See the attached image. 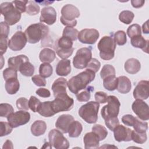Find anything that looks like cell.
<instances>
[{
	"label": "cell",
	"instance_id": "obj_33",
	"mask_svg": "<svg viewBox=\"0 0 149 149\" xmlns=\"http://www.w3.org/2000/svg\"><path fill=\"white\" fill-rule=\"evenodd\" d=\"M134 17V13L130 10H123L122 11L119 15V20L126 24H130L133 20Z\"/></svg>",
	"mask_w": 149,
	"mask_h": 149
},
{
	"label": "cell",
	"instance_id": "obj_3",
	"mask_svg": "<svg viewBox=\"0 0 149 149\" xmlns=\"http://www.w3.org/2000/svg\"><path fill=\"white\" fill-rule=\"evenodd\" d=\"M116 44L112 36H104L98 42L97 47L102 59L108 61L114 57Z\"/></svg>",
	"mask_w": 149,
	"mask_h": 149
},
{
	"label": "cell",
	"instance_id": "obj_28",
	"mask_svg": "<svg viewBox=\"0 0 149 149\" xmlns=\"http://www.w3.org/2000/svg\"><path fill=\"white\" fill-rule=\"evenodd\" d=\"M37 112L44 117H51L55 114L52 107L51 101H45L42 102Z\"/></svg>",
	"mask_w": 149,
	"mask_h": 149
},
{
	"label": "cell",
	"instance_id": "obj_35",
	"mask_svg": "<svg viewBox=\"0 0 149 149\" xmlns=\"http://www.w3.org/2000/svg\"><path fill=\"white\" fill-rule=\"evenodd\" d=\"M92 132L97 135L100 141L104 140L108 135L107 130L104 126L101 125H95L93 126L92 127Z\"/></svg>",
	"mask_w": 149,
	"mask_h": 149
},
{
	"label": "cell",
	"instance_id": "obj_24",
	"mask_svg": "<svg viewBox=\"0 0 149 149\" xmlns=\"http://www.w3.org/2000/svg\"><path fill=\"white\" fill-rule=\"evenodd\" d=\"M29 58L24 55H19L16 56L11 57L8 59V64L9 68H11L16 70H19L20 66L26 62L29 61Z\"/></svg>",
	"mask_w": 149,
	"mask_h": 149
},
{
	"label": "cell",
	"instance_id": "obj_15",
	"mask_svg": "<svg viewBox=\"0 0 149 149\" xmlns=\"http://www.w3.org/2000/svg\"><path fill=\"white\" fill-rule=\"evenodd\" d=\"M148 80L140 81L133 91V97L136 100H144L148 98Z\"/></svg>",
	"mask_w": 149,
	"mask_h": 149
},
{
	"label": "cell",
	"instance_id": "obj_20",
	"mask_svg": "<svg viewBox=\"0 0 149 149\" xmlns=\"http://www.w3.org/2000/svg\"><path fill=\"white\" fill-rule=\"evenodd\" d=\"M68 86V81L66 79L63 77H59L53 83L52 85V90L54 93V97L62 94L67 93H66V87Z\"/></svg>",
	"mask_w": 149,
	"mask_h": 149
},
{
	"label": "cell",
	"instance_id": "obj_29",
	"mask_svg": "<svg viewBox=\"0 0 149 149\" xmlns=\"http://www.w3.org/2000/svg\"><path fill=\"white\" fill-rule=\"evenodd\" d=\"M20 84L17 79L13 78L5 81V89L9 94H15L19 90Z\"/></svg>",
	"mask_w": 149,
	"mask_h": 149
},
{
	"label": "cell",
	"instance_id": "obj_7",
	"mask_svg": "<svg viewBox=\"0 0 149 149\" xmlns=\"http://www.w3.org/2000/svg\"><path fill=\"white\" fill-rule=\"evenodd\" d=\"M108 104L104 106L101 111V115L105 120L108 118L117 117L120 106V103L118 98L114 95L108 96Z\"/></svg>",
	"mask_w": 149,
	"mask_h": 149
},
{
	"label": "cell",
	"instance_id": "obj_32",
	"mask_svg": "<svg viewBox=\"0 0 149 149\" xmlns=\"http://www.w3.org/2000/svg\"><path fill=\"white\" fill-rule=\"evenodd\" d=\"M19 70L23 76L30 77L34 74V66L29 61H27L20 66Z\"/></svg>",
	"mask_w": 149,
	"mask_h": 149
},
{
	"label": "cell",
	"instance_id": "obj_58",
	"mask_svg": "<svg viewBox=\"0 0 149 149\" xmlns=\"http://www.w3.org/2000/svg\"><path fill=\"white\" fill-rule=\"evenodd\" d=\"M1 27V34L0 36H4L6 38L8 37V34L9 33V25H8L6 22H2L0 23Z\"/></svg>",
	"mask_w": 149,
	"mask_h": 149
},
{
	"label": "cell",
	"instance_id": "obj_26",
	"mask_svg": "<svg viewBox=\"0 0 149 149\" xmlns=\"http://www.w3.org/2000/svg\"><path fill=\"white\" fill-rule=\"evenodd\" d=\"M47 125L43 120H36L31 126V132L34 136L44 134L47 130Z\"/></svg>",
	"mask_w": 149,
	"mask_h": 149
},
{
	"label": "cell",
	"instance_id": "obj_12",
	"mask_svg": "<svg viewBox=\"0 0 149 149\" xmlns=\"http://www.w3.org/2000/svg\"><path fill=\"white\" fill-rule=\"evenodd\" d=\"M100 33L95 29H84L79 32L77 38L83 44H93L99 38Z\"/></svg>",
	"mask_w": 149,
	"mask_h": 149
},
{
	"label": "cell",
	"instance_id": "obj_63",
	"mask_svg": "<svg viewBox=\"0 0 149 149\" xmlns=\"http://www.w3.org/2000/svg\"><path fill=\"white\" fill-rule=\"evenodd\" d=\"M143 31L145 34H148L149 33V30H148V20H147L143 24Z\"/></svg>",
	"mask_w": 149,
	"mask_h": 149
},
{
	"label": "cell",
	"instance_id": "obj_11",
	"mask_svg": "<svg viewBox=\"0 0 149 149\" xmlns=\"http://www.w3.org/2000/svg\"><path fill=\"white\" fill-rule=\"evenodd\" d=\"M27 39L24 33L22 31L16 32L8 41V47L13 51L22 49L26 45Z\"/></svg>",
	"mask_w": 149,
	"mask_h": 149
},
{
	"label": "cell",
	"instance_id": "obj_57",
	"mask_svg": "<svg viewBox=\"0 0 149 149\" xmlns=\"http://www.w3.org/2000/svg\"><path fill=\"white\" fill-rule=\"evenodd\" d=\"M0 52L1 55H2L5 54L7 50V48L8 46V38L0 36Z\"/></svg>",
	"mask_w": 149,
	"mask_h": 149
},
{
	"label": "cell",
	"instance_id": "obj_8",
	"mask_svg": "<svg viewBox=\"0 0 149 149\" xmlns=\"http://www.w3.org/2000/svg\"><path fill=\"white\" fill-rule=\"evenodd\" d=\"M91 58L92 52L91 48L84 47L80 48L77 50L73 59V66L76 69H84L86 68Z\"/></svg>",
	"mask_w": 149,
	"mask_h": 149
},
{
	"label": "cell",
	"instance_id": "obj_44",
	"mask_svg": "<svg viewBox=\"0 0 149 149\" xmlns=\"http://www.w3.org/2000/svg\"><path fill=\"white\" fill-rule=\"evenodd\" d=\"M114 39L118 45H123L126 43L127 38L126 33L122 30L116 31L114 34Z\"/></svg>",
	"mask_w": 149,
	"mask_h": 149
},
{
	"label": "cell",
	"instance_id": "obj_38",
	"mask_svg": "<svg viewBox=\"0 0 149 149\" xmlns=\"http://www.w3.org/2000/svg\"><path fill=\"white\" fill-rule=\"evenodd\" d=\"M134 130L139 133H144L148 129V123L146 122H143L136 118L132 126Z\"/></svg>",
	"mask_w": 149,
	"mask_h": 149
},
{
	"label": "cell",
	"instance_id": "obj_51",
	"mask_svg": "<svg viewBox=\"0 0 149 149\" xmlns=\"http://www.w3.org/2000/svg\"><path fill=\"white\" fill-rule=\"evenodd\" d=\"M16 9L21 13L26 11V8L29 1H13L12 2Z\"/></svg>",
	"mask_w": 149,
	"mask_h": 149
},
{
	"label": "cell",
	"instance_id": "obj_42",
	"mask_svg": "<svg viewBox=\"0 0 149 149\" xmlns=\"http://www.w3.org/2000/svg\"><path fill=\"white\" fill-rule=\"evenodd\" d=\"M147 139L146 132L139 133L134 130L132 131V140L137 144H143Z\"/></svg>",
	"mask_w": 149,
	"mask_h": 149
},
{
	"label": "cell",
	"instance_id": "obj_27",
	"mask_svg": "<svg viewBox=\"0 0 149 149\" xmlns=\"http://www.w3.org/2000/svg\"><path fill=\"white\" fill-rule=\"evenodd\" d=\"M56 57L55 52L52 49L45 48L41 51L39 54L40 60L44 63H51Z\"/></svg>",
	"mask_w": 149,
	"mask_h": 149
},
{
	"label": "cell",
	"instance_id": "obj_37",
	"mask_svg": "<svg viewBox=\"0 0 149 149\" xmlns=\"http://www.w3.org/2000/svg\"><path fill=\"white\" fill-rule=\"evenodd\" d=\"M73 46V41L68 37L62 36L57 41V48L68 49H70Z\"/></svg>",
	"mask_w": 149,
	"mask_h": 149
},
{
	"label": "cell",
	"instance_id": "obj_6",
	"mask_svg": "<svg viewBox=\"0 0 149 149\" xmlns=\"http://www.w3.org/2000/svg\"><path fill=\"white\" fill-rule=\"evenodd\" d=\"M51 105L54 112L57 113L71 110L73 107L74 100L67 93L62 94L55 97V99L51 101Z\"/></svg>",
	"mask_w": 149,
	"mask_h": 149
},
{
	"label": "cell",
	"instance_id": "obj_50",
	"mask_svg": "<svg viewBox=\"0 0 149 149\" xmlns=\"http://www.w3.org/2000/svg\"><path fill=\"white\" fill-rule=\"evenodd\" d=\"M101 66V63L95 58H91L88 63L87 64L86 68L87 69H89L95 73H97L100 69Z\"/></svg>",
	"mask_w": 149,
	"mask_h": 149
},
{
	"label": "cell",
	"instance_id": "obj_59",
	"mask_svg": "<svg viewBox=\"0 0 149 149\" xmlns=\"http://www.w3.org/2000/svg\"><path fill=\"white\" fill-rule=\"evenodd\" d=\"M36 93L38 96L42 98H48L51 95L50 91L45 88H40L36 90Z\"/></svg>",
	"mask_w": 149,
	"mask_h": 149
},
{
	"label": "cell",
	"instance_id": "obj_22",
	"mask_svg": "<svg viewBox=\"0 0 149 149\" xmlns=\"http://www.w3.org/2000/svg\"><path fill=\"white\" fill-rule=\"evenodd\" d=\"M131 88V81L127 77L122 76L118 77V85L116 89L118 92L122 94H126L130 91Z\"/></svg>",
	"mask_w": 149,
	"mask_h": 149
},
{
	"label": "cell",
	"instance_id": "obj_10",
	"mask_svg": "<svg viewBox=\"0 0 149 149\" xmlns=\"http://www.w3.org/2000/svg\"><path fill=\"white\" fill-rule=\"evenodd\" d=\"M30 119V113L22 110L13 112L7 117L9 123L13 128L26 124L29 122Z\"/></svg>",
	"mask_w": 149,
	"mask_h": 149
},
{
	"label": "cell",
	"instance_id": "obj_41",
	"mask_svg": "<svg viewBox=\"0 0 149 149\" xmlns=\"http://www.w3.org/2000/svg\"><path fill=\"white\" fill-rule=\"evenodd\" d=\"M78 34L79 31L77 29L70 27H66L63 30L62 36L68 37L72 41H75L77 38Z\"/></svg>",
	"mask_w": 149,
	"mask_h": 149
},
{
	"label": "cell",
	"instance_id": "obj_23",
	"mask_svg": "<svg viewBox=\"0 0 149 149\" xmlns=\"http://www.w3.org/2000/svg\"><path fill=\"white\" fill-rule=\"evenodd\" d=\"M124 68L128 73L134 74L139 72L141 68V64L137 59L130 58L125 62Z\"/></svg>",
	"mask_w": 149,
	"mask_h": 149
},
{
	"label": "cell",
	"instance_id": "obj_14",
	"mask_svg": "<svg viewBox=\"0 0 149 149\" xmlns=\"http://www.w3.org/2000/svg\"><path fill=\"white\" fill-rule=\"evenodd\" d=\"M113 135L116 141L118 142L121 141H129L132 140V130L122 125H117L114 129Z\"/></svg>",
	"mask_w": 149,
	"mask_h": 149
},
{
	"label": "cell",
	"instance_id": "obj_52",
	"mask_svg": "<svg viewBox=\"0 0 149 149\" xmlns=\"http://www.w3.org/2000/svg\"><path fill=\"white\" fill-rule=\"evenodd\" d=\"M73 52V48L68 49H56V54L58 56L62 59H66L70 57Z\"/></svg>",
	"mask_w": 149,
	"mask_h": 149
},
{
	"label": "cell",
	"instance_id": "obj_47",
	"mask_svg": "<svg viewBox=\"0 0 149 149\" xmlns=\"http://www.w3.org/2000/svg\"><path fill=\"white\" fill-rule=\"evenodd\" d=\"M41 102L39 99L35 96H31L29 101V108L33 112H37Z\"/></svg>",
	"mask_w": 149,
	"mask_h": 149
},
{
	"label": "cell",
	"instance_id": "obj_40",
	"mask_svg": "<svg viewBox=\"0 0 149 149\" xmlns=\"http://www.w3.org/2000/svg\"><path fill=\"white\" fill-rule=\"evenodd\" d=\"M115 68L111 65L107 64L102 67L100 72V76L102 79H104L110 76H115Z\"/></svg>",
	"mask_w": 149,
	"mask_h": 149
},
{
	"label": "cell",
	"instance_id": "obj_25",
	"mask_svg": "<svg viewBox=\"0 0 149 149\" xmlns=\"http://www.w3.org/2000/svg\"><path fill=\"white\" fill-rule=\"evenodd\" d=\"M131 44L135 48L141 49L144 52L148 53V40H146L141 36H137L131 38Z\"/></svg>",
	"mask_w": 149,
	"mask_h": 149
},
{
	"label": "cell",
	"instance_id": "obj_64",
	"mask_svg": "<svg viewBox=\"0 0 149 149\" xmlns=\"http://www.w3.org/2000/svg\"><path fill=\"white\" fill-rule=\"evenodd\" d=\"M36 2H37V3H41V5H49V3H53L54 2L52 1V2H51V1H36Z\"/></svg>",
	"mask_w": 149,
	"mask_h": 149
},
{
	"label": "cell",
	"instance_id": "obj_43",
	"mask_svg": "<svg viewBox=\"0 0 149 149\" xmlns=\"http://www.w3.org/2000/svg\"><path fill=\"white\" fill-rule=\"evenodd\" d=\"M14 111L13 107L7 103H1L0 104V116L8 117Z\"/></svg>",
	"mask_w": 149,
	"mask_h": 149
},
{
	"label": "cell",
	"instance_id": "obj_36",
	"mask_svg": "<svg viewBox=\"0 0 149 149\" xmlns=\"http://www.w3.org/2000/svg\"><path fill=\"white\" fill-rule=\"evenodd\" d=\"M86 90L79 94H76V98L80 102L88 101L91 97V92L94 91V87L88 86L85 88Z\"/></svg>",
	"mask_w": 149,
	"mask_h": 149
},
{
	"label": "cell",
	"instance_id": "obj_60",
	"mask_svg": "<svg viewBox=\"0 0 149 149\" xmlns=\"http://www.w3.org/2000/svg\"><path fill=\"white\" fill-rule=\"evenodd\" d=\"M60 20H61V22L62 23V24L66 26L67 27H73L76 26L77 24L76 20H74L73 21H68V20H63V19L60 18Z\"/></svg>",
	"mask_w": 149,
	"mask_h": 149
},
{
	"label": "cell",
	"instance_id": "obj_1",
	"mask_svg": "<svg viewBox=\"0 0 149 149\" xmlns=\"http://www.w3.org/2000/svg\"><path fill=\"white\" fill-rule=\"evenodd\" d=\"M95 73L87 69L76 76L72 77L68 81V87L70 91L73 94H77L79 91L85 89L87 86L94 80Z\"/></svg>",
	"mask_w": 149,
	"mask_h": 149
},
{
	"label": "cell",
	"instance_id": "obj_19",
	"mask_svg": "<svg viewBox=\"0 0 149 149\" xmlns=\"http://www.w3.org/2000/svg\"><path fill=\"white\" fill-rule=\"evenodd\" d=\"M83 141L86 149L98 148L100 140L97 135L93 132L87 133L84 136Z\"/></svg>",
	"mask_w": 149,
	"mask_h": 149
},
{
	"label": "cell",
	"instance_id": "obj_54",
	"mask_svg": "<svg viewBox=\"0 0 149 149\" xmlns=\"http://www.w3.org/2000/svg\"><path fill=\"white\" fill-rule=\"evenodd\" d=\"M94 98L95 101L99 104H104L107 102L108 95L104 92L97 91L95 93Z\"/></svg>",
	"mask_w": 149,
	"mask_h": 149
},
{
	"label": "cell",
	"instance_id": "obj_49",
	"mask_svg": "<svg viewBox=\"0 0 149 149\" xmlns=\"http://www.w3.org/2000/svg\"><path fill=\"white\" fill-rule=\"evenodd\" d=\"M17 108L19 110L27 111L29 109V101L27 99L24 97H20L18 98L16 102Z\"/></svg>",
	"mask_w": 149,
	"mask_h": 149
},
{
	"label": "cell",
	"instance_id": "obj_53",
	"mask_svg": "<svg viewBox=\"0 0 149 149\" xmlns=\"http://www.w3.org/2000/svg\"><path fill=\"white\" fill-rule=\"evenodd\" d=\"M105 123L109 130L113 131L114 128L119 124V121L118 117H113L105 119Z\"/></svg>",
	"mask_w": 149,
	"mask_h": 149
},
{
	"label": "cell",
	"instance_id": "obj_30",
	"mask_svg": "<svg viewBox=\"0 0 149 149\" xmlns=\"http://www.w3.org/2000/svg\"><path fill=\"white\" fill-rule=\"evenodd\" d=\"M82 130V125L79 121L74 120L70 124L68 133H69V136L70 137L76 138L80 135Z\"/></svg>",
	"mask_w": 149,
	"mask_h": 149
},
{
	"label": "cell",
	"instance_id": "obj_4",
	"mask_svg": "<svg viewBox=\"0 0 149 149\" xmlns=\"http://www.w3.org/2000/svg\"><path fill=\"white\" fill-rule=\"evenodd\" d=\"M99 108L100 104L97 101H89L80 108L79 115L87 123H95L98 119Z\"/></svg>",
	"mask_w": 149,
	"mask_h": 149
},
{
	"label": "cell",
	"instance_id": "obj_34",
	"mask_svg": "<svg viewBox=\"0 0 149 149\" xmlns=\"http://www.w3.org/2000/svg\"><path fill=\"white\" fill-rule=\"evenodd\" d=\"M53 72L52 66L48 63H41L39 68V73L42 77L46 78L50 77Z\"/></svg>",
	"mask_w": 149,
	"mask_h": 149
},
{
	"label": "cell",
	"instance_id": "obj_45",
	"mask_svg": "<svg viewBox=\"0 0 149 149\" xmlns=\"http://www.w3.org/2000/svg\"><path fill=\"white\" fill-rule=\"evenodd\" d=\"M127 34L130 38L141 34L140 26L138 24H133L127 29Z\"/></svg>",
	"mask_w": 149,
	"mask_h": 149
},
{
	"label": "cell",
	"instance_id": "obj_17",
	"mask_svg": "<svg viewBox=\"0 0 149 149\" xmlns=\"http://www.w3.org/2000/svg\"><path fill=\"white\" fill-rule=\"evenodd\" d=\"M62 16L61 19L68 21H73L80 16L79 10L72 4H67L63 6L61 9Z\"/></svg>",
	"mask_w": 149,
	"mask_h": 149
},
{
	"label": "cell",
	"instance_id": "obj_9",
	"mask_svg": "<svg viewBox=\"0 0 149 149\" xmlns=\"http://www.w3.org/2000/svg\"><path fill=\"white\" fill-rule=\"evenodd\" d=\"M49 143L56 149H67L69 147V143L60 130L54 129L48 133Z\"/></svg>",
	"mask_w": 149,
	"mask_h": 149
},
{
	"label": "cell",
	"instance_id": "obj_18",
	"mask_svg": "<svg viewBox=\"0 0 149 149\" xmlns=\"http://www.w3.org/2000/svg\"><path fill=\"white\" fill-rule=\"evenodd\" d=\"M74 120V118L72 115L63 114L58 118L55 123V126L61 132L67 133L70 124Z\"/></svg>",
	"mask_w": 149,
	"mask_h": 149
},
{
	"label": "cell",
	"instance_id": "obj_16",
	"mask_svg": "<svg viewBox=\"0 0 149 149\" xmlns=\"http://www.w3.org/2000/svg\"><path fill=\"white\" fill-rule=\"evenodd\" d=\"M56 20V12L52 6H47L42 9L40 21L48 25L53 24Z\"/></svg>",
	"mask_w": 149,
	"mask_h": 149
},
{
	"label": "cell",
	"instance_id": "obj_13",
	"mask_svg": "<svg viewBox=\"0 0 149 149\" xmlns=\"http://www.w3.org/2000/svg\"><path fill=\"white\" fill-rule=\"evenodd\" d=\"M132 108L140 119L142 120H148L149 119L148 105L143 100H135L132 104Z\"/></svg>",
	"mask_w": 149,
	"mask_h": 149
},
{
	"label": "cell",
	"instance_id": "obj_46",
	"mask_svg": "<svg viewBox=\"0 0 149 149\" xmlns=\"http://www.w3.org/2000/svg\"><path fill=\"white\" fill-rule=\"evenodd\" d=\"M0 136L3 137L9 134L12 132L13 127L9 122H0Z\"/></svg>",
	"mask_w": 149,
	"mask_h": 149
},
{
	"label": "cell",
	"instance_id": "obj_39",
	"mask_svg": "<svg viewBox=\"0 0 149 149\" xmlns=\"http://www.w3.org/2000/svg\"><path fill=\"white\" fill-rule=\"evenodd\" d=\"M40 6L36 1H29L26 8V13L31 16L36 15L40 12Z\"/></svg>",
	"mask_w": 149,
	"mask_h": 149
},
{
	"label": "cell",
	"instance_id": "obj_5",
	"mask_svg": "<svg viewBox=\"0 0 149 149\" xmlns=\"http://www.w3.org/2000/svg\"><path fill=\"white\" fill-rule=\"evenodd\" d=\"M0 7L1 13L4 17L5 22L8 25H14L20 20L21 13L16 9L12 2H3Z\"/></svg>",
	"mask_w": 149,
	"mask_h": 149
},
{
	"label": "cell",
	"instance_id": "obj_62",
	"mask_svg": "<svg viewBox=\"0 0 149 149\" xmlns=\"http://www.w3.org/2000/svg\"><path fill=\"white\" fill-rule=\"evenodd\" d=\"M13 144H12V141L9 140H7L5 142V143L2 147V148H13Z\"/></svg>",
	"mask_w": 149,
	"mask_h": 149
},
{
	"label": "cell",
	"instance_id": "obj_56",
	"mask_svg": "<svg viewBox=\"0 0 149 149\" xmlns=\"http://www.w3.org/2000/svg\"><path fill=\"white\" fill-rule=\"evenodd\" d=\"M135 119H136V117H134L133 115L130 114H126L122 116V122L125 125H127L129 126H132L135 120Z\"/></svg>",
	"mask_w": 149,
	"mask_h": 149
},
{
	"label": "cell",
	"instance_id": "obj_2",
	"mask_svg": "<svg viewBox=\"0 0 149 149\" xmlns=\"http://www.w3.org/2000/svg\"><path fill=\"white\" fill-rule=\"evenodd\" d=\"M48 33L49 27L42 23L32 24L24 31L27 41L30 44H35L41 40H44Z\"/></svg>",
	"mask_w": 149,
	"mask_h": 149
},
{
	"label": "cell",
	"instance_id": "obj_21",
	"mask_svg": "<svg viewBox=\"0 0 149 149\" xmlns=\"http://www.w3.org/2000/svg\"><path fill=\"white\" fill-rule=\"evenodd\" d=\"M71 72L70 61L69 59H62L57 64L56 73L60 76H66Z\"/></svg>",
	"mask_w": 149,
	"mask_h": 149
},
{
	"label": "cell",
	"instance_id": "obj_31",
	"mask_svg": "<svg viewBox=\"0 0 149 149\" xmlns=\"http://www.w3.org/2000/svg\"><path fill=\"white\" fill-rule=\"evenodd\" d=\"M118 85V77L115 76H110L103 79L104 88L109 91H113L116 89Z\"/></svg>",
	"mask_w": 149,
	"mask_h": 149
},
{
	"label": "cell",
	"instance_id": "obj_55",
	"mask_svg": "<svg viewBox=\"0 0 149 149\" xmlns=\"http://www.w3.org/2000/svg\"><path fill=\"white\" fill-rule=\"evenodd\" d=\"M32 81L37 86H45L46 85V80L44 77L40 75H34L31 78Z\"/></svg>",
	"mask_w": 149,
	"mask_h": 149
},
{
	"label": "cell",
	"instance_id": "obj_61",
	"mask_svg": "<svg viewBox=\"0 0 149 149\" xmlns=\"http://www.w3.org/2000/svg\"><path fill=\"white\" fill-rule=\"evenodd\" d=\"M145 3L144 0H132L131 3L133 7L135 8H140L143 6Z\"/></svg>",
	"mask_w": 149,
	"mask_h": 149
},
{
	"label": "cell",
	"instance_id": "obj_48",
	"mask_svg": "<svg viewBox=\"0 0 149 149\" xmlns=\"http://www.w3.org/2000/svg\"><path fill=\"white\" fill-rule=\"evenodd\" d=\"M3 77L5 81L13 78L17 79V70L11 68H8L3 71Z\"/></svg>",
	"mask_w": 149,
	"mask_h": 149
}]
</instances>
